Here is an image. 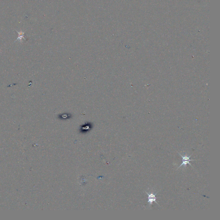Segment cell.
Instances as JSON below:
<instances>
[{"label": "cell", "mask_w": 220, "mask_h": 220, "mask_svg": "<svg viewBox=\"0 0 220 220\" xmlns=\"http://www.w3.org/2000/svg\"><path fill=\"white\" fill-rule=\"evenodd\" d=\"M178 153V154H179V155L182 157V163L181 164L180 166L178 168L177 170L180 168V167L182 166H184V167H186L187 164H189V165H190L191 167H192L191 164L190 163V161H195V160H196V159H190V157H191V156L192 155H190V156H187V155H185V153H184V154H184V156L182 155V154H181V153Z\"/></svg>", "instance_id": "6da1fadb"}, {"label": "cell", "mask_w": 220, "mask_h": 220, "mask_svg": "<svg viewBox=\"0 0 220 220\" xmlns=\"http://www.w3.org/2000/svg\"><path fill=\"white\" fill-rule=\"evenodd\" d=\"M145 192L148 195V202L150 205H151L153 202H155L156 204L159 205V204L156 201V199L157 198V197H156V196L157 194V193L153 194V192H151L150 194H149V193H148L146 191H145Z\"/></svg>", "instance_id": "7a4b0ae2"}]
</instances>
